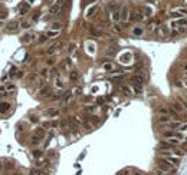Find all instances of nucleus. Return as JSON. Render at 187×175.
I'll return each mask as SVG.
<instances>
[{
    "mask_svg": "<svg viewBox=\"0 0 187 175\" xmlns=\"http://www.w3.org/2000/svg\"><path fill=\"white\" fill-rule=\"evenodd\" d=\"M19 26L22 27V29H29V27H30V22H27V20H22V22L19 23Z\"/></svg>",
    "mask_w": 187,
    "mask_h": 175,
    "instance_id": "4c0bfd02",
    "label": "nucleus"
},
{
    "mask_svg": "<svg viewBox=\"0 0 187 175\" xmlns=\"http://www.w3.org/2000/svg\"><path fill=\"white\" fill-rule=\"evenodd\" d=\"M39 95L40 96H43V98H49L50 95V89H49V86H40V89H39Z\"/></svg>",
    "mask_w": 187,
    "mask_h": 175,
    "instance_id": "ddd939ff",
    "label": "nucleus"
},
{
    "mask_svg": "<svg viewBox=\"0 0 187 175\" xmlns=\"http://www.w3.org/2000/svg\"><path fill=\"white\" fill-rule=\"evenodd\" d=\"M75 50H76V45L75 43H69V46H68V52H69V53H73Z\"/></svg>",
    "mask_w": 187,
    "mask_h": 175,
    "instance_id": "79ce46f5",
    "label": "nucleus"
},
{
    "mask_svg": "<svg viewBox=\"0 0 187 175\" xmlns=\"http://www.w3.org/2000/svg\"><path fill=\"white\" fill-rule=\"evenodd\" d=\"M61 29H62V22H53L52 24H50V29H49V30H58V32H61Z\"/></svg>",
    "mask_w": 187,
    "mask_h": 175,
    "instance_id": "a878e982",
    "label": "nucleus"
},
{
    "mask_svg": "<svg viewBox=\"0 0 187 175\" xmlns=\"http://www.w3.org/2000/svg\"><path fill=\"white\" fill-rule=\"evenodd\" d=\"M30 175H43V174H42V172H39V171H32Z\"/></svg>",
    "mask_w": 187,
    "mask_h": 175,
    "instance_id": "3c124183",
    "label": "nucleus"
},
{
    "mask_svg": "<svg viewBox=\"0 0 187 175\" xmlns=\"http://www.w3.org/2000/svg\"><path fill=\"white\" fill-rule=\"evenodd\" d=\"M86 49H88L89 53H94V52H95V45H94V43H88V45H86Z\"/></svg>",
    "mask_w": 187,
    "mask_h": 175,
    "instance_id": "c03bdc74",
    "label": "nucleus"
},
{
    "mask_svg": "<svg viewBox=\"0 0 187 175\" xmlns=\"http://www.w3.org/2000/svg\"><path fill=\"white\" fill-rule=\"evenodd\" d=\"M112 30H115L117 33H121V32H122V27H121L118 23H114V24H112Z\"/></svg>",
    "mask_w": 187,
    "mask_h": 175,
    "instance_id": "a19ab883",
    "label": "nucleus"
},
{
    "mask_svg": "<svg viewBox=\"0 0 187 175\" xmlns=\"http://www.w3.org/2000/svg\"><path fill=\"white\" fill-rule=\"evenodd\" d=\"M184 76H186V78H187V72H186V73H184Z\"/></svg>",
    "mask_w": 187,
    "mask_h": 175,
    "instance_id": "680f3d73",
    "label": "nucleus"
},
{
    "mask_svg": "<svg viewBox=\"0 0 187 175\" xmlns=\"http://www.w3.org/2000/svg\"><path fill=\"white\" fill-rule=\"evenodd\" d=\"M163 136L165 139H177L180 142L184 139V135L180 134V132H174V131H165V132H163Z\"/></svg>",
    "mask_w": 187,
    "mask_h": 175,
    "instance_id": "20e7f679",
    "label": "nucleus"
},
{
    "mask_svg": "<svg viewBox=\"0 0 187 175\" xmlns=\"http://www.w3.org/2000/svg\"><path fill=\"white\" fill-rule=\"evenodd\" d=\"M59 33H61V32H58V30H48L45 35H46L48 39H55V37L59 36Z\"/></svg>",
    "mask_w": 187,
    "mask_h": 175,
    "instance_id": "5701e85b",
    "label": "nucleus"
},
{
    "mask_svg": "<svg viewBox=\"0 0 187 175\" xmlns=\"http://www.w3.org/2000/svg\"><path fill=\"white\" fill-rule=\"evenodd\" d=\"M19 22H16V20H13V22H10L7 26H6V32L7 33H14V32L19 30Z\"/></svg>",
    "mask_w": 187,
    "mask_h": 175,
    "instance_id": "6e6552de",
    "label": "nucleus"
},
{
    "mask_svg": "<svg viewBox=\"0 0 187 175\" xmlns=\"http://www.w3.org/2000/svg\"><path fill=\"white\" fill-rule=\"evenodd\" d=\"M170 122H171V118L167 115V116H160L158 118V123L160 125H169Z\"/></svg>",
    "mask_w": 187,
    "mask_h": 175,
    "instance_id": "393cba45",
    "label": "nucleus"
},
{
    "mask_svg": "<svg viewBox=\"0 0 187 175\" xmlns=\"http://www.w3.org/2000/svg\"><path fill=\"white\" fill-rule=\"evenodd\" d=\"M121 63H131V60H133V53H129V52H127V53H122L120 58Z\"/></svg>",
    "mask_w": 187,
    "mask_h": 175,
    "instance_id": "f8f14e48",
    "label": "nucleus"
},
{
    "mask_svg": "<svg viewBox=\"0 0 187 175\" xmlns=\"http://www.w3.org/2000/svg\"><path fill=\"white\" fill-rule=\"evenodd\" d=\"M32 155L36 158V159H39V158L43 157V151H40V149H35L33 152H32Z\"/></svg>",
    "mask_w": 187,
    "mask_h": 175,
    "instance_id": "f704fd0d",
    "label": "nucleus"
},
{
    "mask_svg": "<svg viewBox=\"0 0 187 175\" xmlns=\"http://www.w3.org/2000/svg\"><path fill=\"white\" fill-rule=\"evenodd\" d=\"M187 14V7H180V9H176V10H171L170 12V16H173V17H181L183 16H186Z\"/></svg>",
    "mask_w": 187,
    "mask_h": 175,
    "instance_id": "0eeeda50",
    "label": "nucleus"
},
{
    "mask_svg": "<svg viewBox=\"0 0 187 175\" xmlns=\"http://www.w3.org/2000/svg\"><path fill=\"white\" fill-rule=\"evenodd\" d=\"M27 10H29V3L22 5L20 7H19V13H20V16H25V14L27 13Z\"/></svg>",
    "mask_w": 187,
    "mask_h": 175,
    "instance_id": "bb28decb",
    "label": "nucleus"
},
{
    "mask_svg": "<svg viewBox=\"0 0 187 175\" xmlns=\"http://www.w3.org/2000/svg\"><path fill=\"white\" fill-rule=\"evenodd\" d=\"M72 93H76V95H79V93H81V88H76V89L73 90Z\"/></svg>",
    "mask_w": 187,
    "mask_h": 175,
    "instance_id": "5fc2aeb1",
    "label": "nucleus"
},
{
    "mask_svg": "<svg viewBox=\"0 0 187 175\" xmlns=\"http://www.w3.org/2000/svg\"><path fill=\"white\" fill-rule=\"evenodd\" d=\"M6 17H7V12L6 10H0V22H3Z\"/></svg>",
    "mask_w": 187,
    "mask_h": 175,
    "instance_id": "a18cd8bd",
    "label": "nucleus"
},
{
    "mask_svg": "<svg viewBox=\"0 0 187 175\" xmlns=\"http://www.w3.org/2000/svg\"><path fill=\"white\" fill-rule=\"evenodd\" d=\"M111 19H112V22L114 23H118L120 22V12L118 10H114L111 13Z\"/></svg>",
    "mask_w": 187,
    "mask_h": 175,
    "instance_id": "7c9ffc66",
    "label": "nucleus"
},
{
    "mask_svg": "<svg viewBox=\"0 0 187 175\" xmlns=\"http://www.w3.org/2000/svg\"><path fill=\"white\" fill-rule=\"evenodd\" d=\"M98 10V5H94L92 7H89L88 10H86V17H91V16H94V13Z\"/></svg>",
    "mask_w": 187,
    "mask_h": 175,
    "instance_id": "cd10ccee",
    "label": "nucleus"
},
{
    "mask_svg": "<svg viewBox=\"0 0 187 175\" xmlns=\"http://www.w3.org/2000/svg\"><path fill=\"white\" fill-rule=\"evenodd\" d=\"M176 86H178V88H183V82L177 81V82H176Z\"/></svg>",
    "mask_w": 187,
    "mask_h": 175,
    "instance_id": "6e6d98bb",
    "label": "nucleus"
},
{
    "mask_svg": "<svg viewBox=\"0 0 187 175\" xmlns=\"http://www.w3.org/2000/svg\"><path fill=\"white\" fill-rule=\"evenodd\" d=\"M5 175H10V174H5Z\"/></svg>",
    "mask_w": 187,
    "mask_h": 175,
    "instance_id": "e2e57ef3",
    "label": "nucleus"
},
{
    "mask_svg": "<svg viewBox=\"0 0 187 175\" xmlns=\"http://www.w3.org/2000/svg\"><path fill=\"white\" fill-rule=\"evenodd\" d=\"M157 113H158L160 116H167V115L170 113V109L165 108V106H160V108L157 109Z\"/></svg>",
    "mask_w": 187,
    "mask_h": 175,
    "instance_id": "4be33fe9",
    "label": "nucleus"
},
{
    "mask_svg": "<svg viewBox=\"0 0 187 175\" xmlns=\"http://www.w3.org/2000/svg\"><path fill=\"white\" fill-rule=\"evenodd\" d=\"M7 79H9V75H5V76L2 78V82H6Z\"/></svg>",
    "mask_w": 187,
    "mask_h": 175,
    "instance_id": "4d7b16f0",
    "label": "nucleus"
},
{
    "mask_svg": "<svg viewBox=\"0 0 187 175\" xmlns=\"http://www.w3.org/2000/svg\"><path fill=\"white\" fill-rule=\"evenodd\" d=\"M102 69L104 70H107V72H114L115 65H114L112 62H105V63H102Z\"/></svg>",
    "mask_w": 187,
    "mask_h": 175,
    "instance_id": "a211bd4d",
    "label": "nucleus"
},
{
    "mask_svg": "<svg viewBox=\"0 0 187 175\" xmlns=\"http://www.w3.org/2000/svg\"><path fill=\"white\" fill-rule=\"evenodd\" d=\"M40 141H42L40 138H38V136H35V135H33V136H32V139H30V145H32V146H38V145L40 144Z\"/></svg>",
    "mask_w": 187,
    "mask_h": 175,
    "instance_id": "473e14b6",
    "label": "nucleus"
},
{
    "mask_svg": "<svg viewBox=\"0 0 187 175\" xmlns=\"http://www.w3.org/2000/svg\"><path fill=\"white\" fill-rule=\"evenodd\" d=\"M133 35H134V36H137V37L143 36V35H144V29H143L141 26H135V27H133Z\"/></svg>",
    "mask_w": 187,
    "mask_h": 175,
    "instance_id": "6ab92c4d",
    "label": "nucleus"
},
{
    "mask_svg": "<svg viewBox=\"0 0 187 175\" xmlns=\"http://www.w3.org/2000/svg\"><path fill=\"white\" fill-rule=\"evenodd\" d=\"M49 69H48V67H42V69H40V76L43 78V79H48V78H49Z\"/></svg>",
    "mask_w": 187,
    "mask_h": 175,
    "instance_id": "2f4dec72",
    "label": "nucleus"
},
{
    "mask_svg": "<svg viewBox=\"0 0 187 175\" xmlns=\"http://www.w3.org/2000/svg\"><path fill=\"white\" fill-rule=\"evenodd\" d=\"M36 79H38V75H36L35 72H29V73H27V81H29V82H36Z\"/></svg>",
    "mask_w": 187,
    "mask_h": 175,
    "instance_id": "72a5a7b5",
    "label": "nucleus"
},
{
    "mask_svg": "<svg viewBox=\"0 0 187 175\" xmlns=\"http://www.w3.org/2000/svg\"><path fill=\"white\" fill-rule=\"evenodd\" d=\"M129 16H131V10H129L127 6H124V7L121 9V12H120V20L121 22H128Z\"/></svg>",
    "mask_w": 187,
    "mask_h": 175,
    "instance_id": "423d86ee",
    "label": "nucleus"
},
{
    "mask_svg": "<svg viewBox=\"0 0 187 175\" xmlns=\"http://www.w3.org/2000/svg\"><path fill=\"white\" fill-rule=\"evenodd\" d=\"M148 2H151V3H157V0H148Z\"/></svg>",
    "mask_w": 187,
    "mask_h": 175,
    "instance_id": "bf43d9fd",
    "label": "nucleus"
},
{
    "mask_svg": "<svg viewBox=\"0 0 187 175\" xmlns=\"http://www.w3.org/2000/svg\"><path fill=\"white\" fill-rule=\"evenodd\" d=\"M178 131H180V132H186V131H187V122H186V123H183V122H181L180 126H178Z\"/></svg>",
    "mask_w": 187,
    "mask_h": 175,
    "instance_id": "49530a36",
    "label": "nucleus"
},
{
    "mask_svg": "<svg viewBox=\"0 0 187 175\" xmlns=\"http://www.w3.org/2000/svg\"><path fill=\"white\" fill-rule=\"evenodd\" d=\"M55 86L56 88H59V89H63V82L61 81V78H55Z\"/></svg>",
    "mask_w": 187,
    "mask_h": 175,
    "instance_id": "e433bc0d",
    "label": "nucleus"
},
{
    "mask_svg": "<svg viewBox=\"0 0 187 175\" xmlns=\"http://www.w3.org/2000/svg\"><path fill=\"white\" fill-rule=\"evenodd\" d=\"M63 2H65V0H56L53 5L49 7V13L52 14V16H55V14H58L59 12H61V7H62Z\"/></svg>",
    "mask_w": 187,
    "mask_h": 175,
    "instance_id": "39448f33",
    "label": "nucleus"
},
{
    "mask_svg": "<svg viewBox=\"0 0 187 175\" xmlns=\"http://www.w3.org/2000/svg\"><path fill=\"white\" fill-rule=\"evenodd\" d=\"M59 47H61V43H55V45H52L49 49L46 50V53L49 55V56H52V55H55L59 50Z\"/></svg>",
    "mask_w": 187,
    "mask_h": 175,
    "instance_id": "2eb2a0df",
    "label": "nucleus"
},
{
    "mask_svg": "<svg viewBox=\"0 0 187 175\" xmlns=\"http://www.w3.org/2000/svg\"><path fill=\"white\" fill-rule=\"evenodd\" d=\"M61 99H62L63 103H68L72 99V90H66V92L62 95V98H61Z\"/></svg>",
    "mask_w": 187,
    "mask_h": 175,
    "instance_id": "412c9836",
    "label": "nucleus"
},
{
    "mask_svg": "<svg viewBox=\"0 0 187 175\" xmlns=\"http://www.w3.org/2000/svg\"><path fill=\"white\" fill-rule=\"evenodd\" d=\"M161 161L165 162V164H169V165L177 166L178 164H180V158L174 157V155H171V154H169V152H163L161 154Z\"/></svg>",
    "mask_w": 187,
    "mask_h": 175,
    "instance_id": "f257e3e1",
    "label": "nucleus"
},
{
    "mask_svg": "<svg viewBox=\"0 0 187 175\" xmlns=\"http://www.w3.org/2000/svg\"><path fill=\"white\" fill-rule=\"evenodd\" d=\"M186 6H187V3H186Z\"/></svg>",
    "mask_w": 187,
    "mask_h": 175,
    "instance_id": "0e129e2a",
    "label": "nucleus"
},
{
    "mask_svg": "<svg viewBox=\"0 0 187 175\" xmlns=\"http://www.w3.org/2000/svg\"><path fill=\"white\" fill-rule=\"evenodd\" d=\"M121 90H122V92H124V93L127 95V96H131V95L134 93L133 89H131L129 86H127V85H122V86H121Z\"/></svg>",
    "mask_w": 187,
    "mask_h": 175,
    "instance_id": "c85d7f7f",
    "label": "nucleus"
},
{
    "mask_svg": "<svg viewBox=\"0 0 187 175\" xmlns=\"http://www.w3.org/2000/svg\"><path fill=\"white\" fill-rule=\"evenodd\" d=\"M16 89H17V86H16V83H13V82H6V83H5L6 93H14Z\"/></svg>",
    "mask_w": 187,
    "mask_h": 175,
    "instance_id": "1a4fd4ad",
    "label": "nucleus"
},
{
    "mask_svg": "<svg viewBox=\"0 0 187 175\" xmlns=\"http://www.w3.org/2000/svg\"><path fill=\"white\" fill-rule=\"evenodd\" d=\"M156 33L160 37H165L167 35H169V29H167V26H164V24H163V26H158L156 29Z\"/></svg>",
    "mask_w": 187,
    "mask_h": 175,
    "instance_id": "9d476101",
    "label": "nucleus"
},
{
    "mask_svg": "<svg viewBox=\"0 0 187 175\" xmlns=\"http://www.w3.org/2000/svg\"><path fill=\"white\" fill-rule=\"evenodd\" d=\"M63 66H65V69H71V67H72V60H71V59H65Z\"/></svg>",
    "mask_w": 187,
    "mask_h": 175,
    "instance_id": "37998d69",
    "label": "nucleus"
},
{
    "mask_svg": "<svg viewBox=\"0 0 187 175\" xmlns=\"http://www.w3.org/2000/svg\"><path fill=\"white\" fill-rule=\"evenodd\" d=\"M2 26H3V22H0V27H2Z\"/></svg>",
    "mask_w": 187,
    "mask_h": 175,
    "instance_id": "052dcab7",
    "label": "nucleus"
},
{
    "mask_svg": "<svg viewBox=\"0 0 187 175\" xmlns=\"http://www.w3.org/2000/svg\"><path fill=\"white\" fill-rule=\"evenodd\" d=\"M69 79H71L72 82H76L79 79V72L75 70V69H71V72H69Z\"/></svg>",
    "mask_w": 187,
    "mask_h": 175,
    "instance_id": "aec40b11",
    "label": "nucleus"
},
{
    "mask_svg": "<svg viewBox=\"0 0 187 175\" xmlns=\"http://www.w3.org/2000/svg\"><path fill=\"white\" fill-rule=\"evenodd\" d=\"M46 115L50 118H56L59 115V109L58 108H49V109H46Z\"/></svg>",
    "mask_w": 187,
    "mask_h": 175,
    "instance_id": "f3484780",
    "label": "nucleus"
},
{
    "mask_svg": "<svg viewBox=\"0 0 187 175\" xmlns=\"http://www.w3.org/2000/svg\"><path fill=\"white\" fill-rule=\"evenodd\" d=\"M173 106H174V111H176V112H183V111H186V109L183 108V105L178 102V101H176V102L173 103Z\"/></svg>",
    "mask_w": 187,
    "mask_h": 175,
    "instance_id": "c756f323",
    "label": "nucleus"
},
{
    "mask_svg": "<svg viewBox=\"0 0 187 175\" xmlns=\"http://www.w3.org/2000/svg\"><path fill=\"white\" fill-rule=\"evenodd\" d=\"M154 29H156V23H150L147 26V30H150V32H153Z\"/></svg>",
    "mask_w": 187,
    "mask_h": 175,
    "instance_id": "8fccbe9b",
    "label": "nucleus"
},
{
    "mask_svg": "<svg viewBox=\"0 0 187 175\" xmlns=\"http://www.w3.org/2000/svg\"><path fill=\"white\" fill-rule=\"evenodd\" d=\"M97 111V106H92V105H88V106H85V112H88V113H92Z\"/></svg>",
    "mask_w": 187,
    "mask_h": 175,
    "instance_id": "58836bf2",
    "label": "nucleus"
},
{
    "mask_svg": "<svg viewBox=\"0 0 187 175\" xmlns=\"http://www.w3.org/2000/svg\"><path fill=\"white\" fill-rule=\"evenodd\" d=\"M114 53H115V50L112 49V47H109L108 50H105V56H112Z\"/></svg>",
    "mask_w": 187,
    "mask_h": 175,
    "instance_id": "09e8293b",
    "label": "nucleus"
},
{
    "mask_svg": "<svg viewBox=\"0 0 187 175\" xmlns=\"http://www.w3.org/2000/svg\"><path fill=\"white\" fill-rule=\"evenodd\" d=\"M38 17H39V13H35L33 14V17H32V20L35 22V20H38Z\"/></svg>",
    "mask_w": 187,
    "mask_h": 175,
    "instance_id": "603ef678",
    "label": "nucleus"
},
{
    "mask_svg": "<svg viewBox=\"0 0 187 175\" xmlns=\"http://www.w3.org/2000/svg\"><path fill=\"white\" fill-rule=\"evenodd\" d=\"M157 168H160L161 171H164V172H167V174H170L171 172V169H173V166L169 165V164H165V162L161 161V164H158V166Z\"/></svg>",
    "mask_w": 187,
    "mask_h": 175,
    "instance_id": "4468645a",
    "label": "nucleus"
},
{
    "mask_svg": "<svg viewBox=\"0 0 187 175\" xmlns=\"http://www.w3.org/2000/svg\"><path fill=\"white\" fill-rule=\"evenodd\" d=\"M180 123H181V122H177V121H171L169 123V128H171V129H178V126H180Z\"/></svg>",
    "mask_w": 187,
    "mask_h": 175,
    "instance_id": "c9c22d12",
    "label": "nucleus"
},
{
    "mask_svg": "<svg viewBox=\"0 0 187 175\" xmlns=\"http://www.w3.org/2000/svg\"><path fill=\"white\" fill-rule=\"evenodd\" d=\"M36 40H38V43H45V42L48 40V37H46V35H40V36H38V39H36Z\"/></svg>",
    "mask_w": 187,
    "mask_h": 175,
    "instance_id": "ea45409f",
    "label": "nucleus"
},
{
    "mask_svg": "<svg viewBox=\"0 0 187 175\" xmlns=\"http://www.w3.org/2000/svg\"><path fill=\"white\" fill-rule=\"evenodd\" d=\"M45 135H46V129H45L43 126H39V128L35 129V136L42 139V138H45Z\"/></svg>",
    "mask_w": 187,
    "mask_h": 175,
    "instance_id": "dca6fc26",
    "label": "nucleus"
},
{
    "mask_svg": "<svg viewBox=\"0 0 187 175\" xmlns=\"http://www.w3.org/2000/svg\"><path fill=\"white\" fill-rule=\"evenodd\" d=\"M89 32H91V35H94V36H102V35H104L102 30L97 29L95 26H89Z\"/></svg>",
    "mask_w": 187,
    "mask_h": 175,
    "instance_id": "b1692460",
    "label": "nucleus"
},
{
    "mask_svg": "<svg viewBox=\"0 0 187 175\" xmlns=\"http://www.w3.org/2000/svg\"><path fill=\"white\" fill-rule=\"evenodd\" d=\"M131 82H133L134 88H135V92H141V88H143V82H144V78L141 75H134L131 76Z\"/></svg>",
    "mask_w": 187,
    "mask_h": 175,
    "instance_id": "f03ea898",
    "label": "nucleus"
},
{
    "mask_svg": "<svg viewBox=\"0 0 187 175\" xmlns=\"http://www.w3.org/2000/svg\"><path fill=\"white\" fill-rule=\"evenodd\" d=\"M36 39H38V35H36L35 32H29V33H25V35H23L20 42H22L23 45H30V43H33Z\"/></svg>",
    "mask_w": 187,
    "mask_h": 175,
    "instance_id": "7ed1b4c3",
    "label": "nucleus"
},
{
    "mask_svg": "<svg viewBox=\"0 0 187 175\" xmlns=\"http://www.w3.org/2000/svg\"><path fill=\"white\" fill-rule=\"evenodd\" d=\"M183 72H187V63H184V65H183Z\"/></svg>",
    "mask_w": 187,
    "mask_h": 175,
    "instance_id": "13d9d810",
    "label": "nucleus"
},
{
    "mask_svg": "<svg viewBox=\"0 0 187 175\" xmlns=\"http://www.w3.org/2000/svg\"><path fill=\"white\" fill-rule=\"evenodd\" d=\"M48 65H49V66H50V65L53 66V65H55V60H53V59H49V60H48Z\"/></svg>",
    "mask_w": 187,
    "mask_h": 175,
    "instance_id": "864d4df0",
    "label": "nucleus"
},
{
    "mask_svg": "<svg viewBox=\"0 0 187 175\" xmlns=\"http://www.w3.org/2000/svg\"><path fill=\"white\" fill-rule=\"evenodd\" d=\"M154 174L156 175H170V174H167V172H164V171H161L160 168H156V169H154Z\"/></svg>",
    "mask_w": 187,
    "mask_h": 175,
    "instance_id": "de8ad7c7",
    "label": "nucleus"
},
{
    "mask_svg": "<svg viewBox=\"0 0 187 175\" xmlns=\"http://www.w3.org/2000/svg\"><path fill=\"white\" fill-rule=\"evenodd\" d=\"M10 108H12V105H10L9 102H0V113H2V115L7 113L10 111Z\"/></svg>",
    "mask_w": 187,
    "mask_h": 175,
    "instance_id": "9b49d317",
    "label": "nucleus"
}]
</instances>
